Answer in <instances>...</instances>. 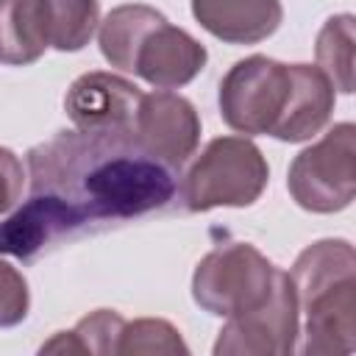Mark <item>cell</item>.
<instances>
[{
    "mask_svg": "<svg viewBox=\"0 0 356 356\" xmlns=\"http://www.w3.org/2000/svg\"><path fill=\"white\" fill-rule=\"evenodd\" d=\"M31 195L44 197L67 234L103 220H128L167 206L175 167L147 153L134 134L58 131L28 150Z\"/></svg>",
    "mask_w": 356,
    "mask_h": 356,
    "instance_id": "cell-1",
    "label": "cell"
},
{
    "mask_svg": "<svg viewBox=\"0 0 356 356\" xmlns=\"http://www.w3.org/2000/svg\"><path fill=\"white\" fill-rule=\"evenodd\" d=\"M298 309L306 312V356L350 353L356 348V253L345 239L309 245L292 273Z\"/></svg>",
    "mask_w": 356,
    "mask_h": 356,
    "instance_id": "cell-2",
    "label": "cell"
},
{
    "mask_svg": "<svg viewBox=\"0 0 356 356\" xmlns=\"http://www.w3.org/2000/svg\"><path fill=\"white\" fill-rule=\"evenodd\" d=\"M270 178L261 150L245 136H220L206 145L181 184V200L189 211L217 206H250Z\"/></svg>",
    "mask_w": 356,
    "mask_h": 356,
    "instance_id": "cell-3",
    "label": "cell"
},
{
    "mask_svg": "<svg viewBox=\"0 0 356 356\" xmlns=\"http://www.w3.org/2000/svg\"><path fill=\"white\" fill-rule=\"evenodd\" d=\"M275 270L248 242H225L206 253L192 275V298L217 317H236L261 306L275 281Z\"/></svg>",
    "mask_w": 356,
    "mask_h": 356,
    "instance_id": "cell-4",
    "label": "cell"
},
{
    "mask_svg": "<svg viewBox=\"0 0 356 356\" xmlns=\"http://www.w3.org/2000/svg\"><path fill=\"white\" fill-rule=\"evenodd\" d=\"M289 195L306 211L331 214L350 206L356 195V128L334 125L317 145L300 150L289 164Z\"/></svg>",
    "mask_w": 356,
    "mask_h": 356,
    "instance_id": "cell-5",
    "label": "cell"
},
{
    "mask_svg": "<svg viewBox=\"0 0 356 356\" xmlns=\"http://www.w3.org/2000/svg\"><path fill=\"white\" fill-rule=\"evenodd\" d=\"M292 89V70L267 56L236 61L220 83V114L239 134H273Z\"/></svg>",
    "mask_w": 356,
    "mask_h": 356,
    "instance_id": "cell-6",
    "label": "cell"
},
{
    "mask_svg": "<svg viewBox=\"0 0 356 356\" xmlns=\"http://www.w3.org/2000/svg\"><path fill=\"white\" fill-rule=\"evenodd\" d=\"M298 298L289 273L275 270L270 298L236 317H228L214 342L217 356H286L298 339Z\"/></svg>",
    "mask_w": 356,
    "mask_h": 356,
    "instance_id": "cell-7",
    "label": "cell"
},
{
    "mask_svg": "<svg viewBox=\"0 0 356 356\" xmlns=\"http://www.w3.org/2000/svg\"><path fill=\"white\" fill-rule=\"evenodd\" d=\"M134 139L159 161L181 167L200 139L197 111L186 97L172 92L142 95L134 120Z\"/></svg>",
    "mask_w": 356,
    "mask_h": 356,
    "instance_id": "cell-8",
    "label": "cell"
},
{
    "mask_svg": "<svg viewBox=\"0 0 356 356\" xmlns=\"http://www.w3.org/2000/svg\"><path fill=\"white\" fill-rule=\"evenodd\" d=\"M142 92L111 72H86L72 81L64 97L67 117L81 131L134 134Z\"/></svg>",
    "mask_w": 356,
    "mask_h": 356,
    "instance_id": "cell-9",
    "label": "cell"
},
{
    "mask_svg": "<svg viewBox=\"0 0 356 356\" xmlns=\"http://www.w3.org/2000/svg\"><path fill=\"white\" fill-rule=\"evenodd\" d=\"M206 67V47L161 17L136 44L131 72L145 78L156 89L186 86Z\"/></svg>",
    "mask_w": 356,
    "mask_h": 356,
    "instance_id": "cell-10",
    "label": "cell"
},
{
    "mask_svg": "<svg viewBox=\"0 0 356 356\" xmlns=\"http://www.w3.org/2000/svg\"><path fill=\"white\" fill-rule=\"evenodd\" d=\"M192 14L200 28L228 44H256L284 19L281 0H192Z\"/></svg>",
    "mask_w": 356,
    "mask_h": 356,
    "instance_id": "cell-11",
    "label": "cell"
},
{
    "mask_svg": "<svg viewBox=\"0 0 356 356\" xmlns=\"http://www.w3.org/2000/svg\"><path fill=\"white\" fill-rule=\"evenodd\" d=\"M292 89L286 108L270 136L281 142H306L323 131L334 111V86L320 67L312 64H289Z\"/></svg>",
    "mask_w": 356,
    "mask_h": 356,
    "instance_id": "cell-12",
    "label": "cell"
},
{
    "mask_svg": "<svg viewBox=\"0 0 356 356\" xmlns=\"http://www.w3.org/2000/svg\"><path fill=\"white\" fill-rule=\"evenodd\" d=\"M47 47L42 0H0V61L25 67Z\"/></svg>",
    "mask_w": 356,
    "mask_h": 356,
    "instance_id": "cell-13",
    "label": "cell"
},
{
    "mask_svg": "<svg viewBox=\"0 0 356 356\" xmlns=\"http://www.w3.org/2000/svg\"><path fill=\"white\" fill-rule=\"evenodd\" d=\"M61 236L67 234L53 206L44 197L31 195L28 203H22V209H17L8 220L0 222V253L28 261Z\"/></svg>",
    "mask_w": 356,
    "mask_h": 356,
    "instance_id": "cell-14",
    "label": "cell"
},
{
    "mask_svg": "<svg viewBox=\"0 0 356 356\" xmlns=\"http://www.w3.org/2000/svg\"><path fill=\"white\" fill-rule=\"evenodd\" d=\"M164 14H159L156 8L142 6V3H128V6H117L114 11H108V17L100 22V36H97L103 58L111 67L131 72V58H134L139 39Z\"/></svg>",
    "mask_w": 356,
    "mask_h": 356,
    "instance_id": "cell-15",
    "label": "cell"
},
{
    "mask_svg": "<svg viewBox=\"0 0 356 356\" xmlns=\"http://www.w3.org/2000/svg\"><path fill=\"white\" fill-rule=\"evenodd\" d=\"M42 8H44L47 44L64 53L89 44L100 22L97 0H42Z\"/></svg>",
    "mask_w": 356,
    "mask_h": 356,
    "instance_id": "cell-16",
    "label": "cell"
},
{
    "mask_svg": "<svg viewBox=\"0 0 356 356\" xmlns=\"http://www.w3.org/2000/svg\"><path fill=\"white\" fill-rule=\"evenodd\" d=\"M125 320L111 309H97L83 317L72 331H58L42 353H117Z\"/></svg>",
    "mask_w": 356,
    "mask_h": 356,
    "instance_id": "cell-17",
    "label": "cell"
},
{
    "mask_svg": "<svg viewBox=\"0 0 356 356\" xmlns=\"http://www.w3.org/2000/svg\"><path fill=\"white\" fill-rule=\"evenodd\" d=\"M317 64L334 89L353 92V17H331L317 33Z\"/></svg>",
    "mask_w": 356,
    "mask_h": 356,
    "instance_id": "cell-18",
    "label": "cell"
},
{
    "mask_svg": "<svg viewBox=\"0 0 356 356\" xmlns=\"http://www.w3.org/2000/svg\"><path fill=\"white\" fill-rule=\"evenodd\" d=\"M117 353H189V348L167 320L145 317L122 325Z\"/></svg>",
    "mask_w": 356,
    "mask_h": 356,
    "instance_id": "cell-19",
    "label": "cell"
},
{
    "mask_svg": "<svg viewBox=\"0 0 356 356\" xmlns=\"http://www.w3.org/2000/svg\"><path fill=\"white\" fill-rule=\"evenodd\" d=\"M28 281L19 270L0 259V328H11L25 320L28 314Z\"/></svg>",
    "mask_w": 356,
    "mask_h": 356,
    "instance_id": "cell-20",
    "label": "cell"
},
{
    "mask_svg": "<svg viewBox=\"0 0 356 356\" xmlns=\"http://www.w3.org/2000/svg\"><path fill=\"white\" fill-rule=\"evenodd\" d=\"M22 184H25V175H22L19 159L8 147H0V214L17 206L22 195Z\"/></svg>",
    "mask_w": 356,
    "mask_h": 356,
    "instance_id": "cell-21",
    "label": "cell"
}]
</instances>
